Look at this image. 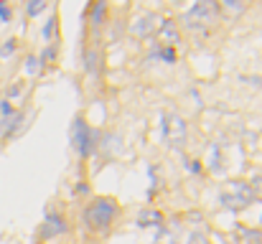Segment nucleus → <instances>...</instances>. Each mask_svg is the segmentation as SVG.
<instances>
[{
    "label": "nucleus",
    "mask_w": 262,
    "mask_h": 244,
    "mask_svg": "<svg viewBox=\"0 0 262 244\" xmlns=\"http://www.w3.org/2000/svg\"><path fill=\"white\" fill-rule=\"evenodd\" d=\"M117 216H120V204H117L115 198H110V196H97V198H92L87 206H84V211H82L84 227H87L89 232H94V234L110 232V229L115 227Z\"/></svg>",
    "instance_id": "obj_1"
},
{
    "label": "nucleus",
    "mask_w": 262,
    "mask_h": 244,
    "mask_svg": "<svg viewBox=\"0 0 262 244\" xmlns=\"http://www.w3.org/2000/svg\"><path fill=\"white\" fill-rule=\"evenodd\" d=\"M72 148L77 150L79 158H92L99 148V132L89 127V122L84 117H74L72 122Z\"/></svg>",
    "instance_id": "obj_2"
},
{
    "label": "nucleus",
    "mask_w": 262,
    "mask_h": 244,
    "mask_svg": "<svg viewBox=\"0 0 262 244\" xmlns=\"http://www.w3.org/2000/svg\"><path fill=\"white\" fill-rule=\"evenodd\" d=\"M219 18V5L214 0H201V3H193L186 15H183V26L191 28V31H199L204 33L209 26H214Z\"/></svg>",
    "instance_id": "obj_3"
},
{
    "label": "nucleus",
    "mask_w": 262,
    "mask_h": 244,
    "mask_svg": "<svg viewBox=\"0 0 262 244\" xmlns=\"http://www.w3.org/2000/svg\"><path fill=\"white\" fill-rule=\"evenodd\" d=\"M252 201H255V188H252L250 183H245V181H234V183L222 193V204H224L227 209H232V211L245 209V206H250Z\"/></svg>",
    "instance_id": "obj_4"
},
{
    "label": "nucleus",
    "mask_w": 262,
    "mask_h": 244,
    "mask_svg": "<svg viewBox=\"0 0 262 244\" xmlns=\"http://www.w3.org/2000/svg\"><path fill=\"white\" fill-rule=\"evenodd\" d=\"M69 232V224H67V219L59 214V211H49L46 214V219H43V224H41V239L43 242H49V239H56V237H61V234H67Z\"/></svg>",
    "instance_id": "obj_5"
},
{
    "label": "nucleus",
    "mask_w": 262,
    "mask_h": 244,
    "mask_svg": "<svg viewBox=\"0 0 262 244\" xmlns=\"http://www.w3.org/2000/svg\"><path fill=\"white\" fill-rule=\"evenodd\" d=\"M161 130H163V138L171 140L173 145H181L183 138H186V125L181 117H173V115H166L163 122H161Z\"/></svg>",
    "instance_id": "obj_6"
},
{
    "label": "nucleus",
    "mask_w": 262,
    "mask_h": 244,
    "mask_svg": "<svg viewBox=\"0 0 262 244\" xmlns=\"http://www.w3.org/2000/svg\"><path fill=\"white\" fill-rule=\"evenodd\" d=\"M23 122H26V112L23 109H15L10 117H3L0 120V135H3V140H10L13 135H18L20 127H23Z\"/></svg>",
    "instance_id": "obj_7"
},
{
    "label": "nucleus",
    "mask_w": 262,
    "mask_h": 244,
    "mask_svg": "<svg viewBox=\"0 0 262 244\" xmlns=\"http://www.w3.org/2000/svg\"><path fill=\"white\" fill-rule=\"evenodd\" d=\"M158 33L163 38V46H173L176 49V43L181 41V31H178L173 18H163V23L158 26Z\"/></svg>",
    "instance_id": "obj_8"
},
{
    "label": "nucleus",
    "mask_w": 262,
    "mask_h": 244,
    "mask_svg": "<svg viewBox=\"0 0 262 244\" xmlns=\"http://www.w3.org/2000/svg\"><path fill=\"white\" fill-rule=\"evenodd\" d=\"M84 72H87L89 77H97L102 72V54L94 46L84 49Z\"/></svg>",
    "instance_id": "obj_9"
},
{
    "label": "nucleus",
    "mask_w": 262,
    "mask_h": 244,
    "mask_svg": "<svg viewBox=\"0 0 262 244\" xmlns=\"http://www.w3.org/2000/svg\"><path fill=\"white\" fill-rule=\"evenodd\" d=\"M138 227H163V214L161 211H156V209H145V211H140V216H138Z\"/></svg>",
    "instance_id": "obj_10"
},
{
    "label": "nucleus",
    "mask_w": 262,
    "mask_h": 244,
    "mask_svg": "<svg viewBox=\"0 0 262 244\" xmlns=\"http://www.w3.org/2000/svg\"><path fill=\"white\" fill-rule=\"evenodd\" d=\"M133 31L138 33V36H143V38H148V36H153L156 31H158V23H156V15H145V18H140L135 26H133Z\"/></svg>",
    "instance_id": "obj_11"
},
{
    "label": "nucleus",
    "mask_w": 262,
    "mask_h": 244,
    "mask_svg": "<svg viewBox=\"0 0 262 244\" xmlns=\"http://www.w3.org/2000/svg\"><path fill=\"white\" fill-rule=\"evenodd\" d=\"M104 18H107V5H104V3L89 5V20H92V26H102Z\"/></svg>",
    "instance_id": "obj_12"
},
{
    "label": "nucleus",
    "mask_w": 262,
    "mask_h": 244,
    "mask_svg": "<svg viewBox=\"0 0 262 244\" xmlns=\"http://www.w3.org/2000/svg\"><path fill=\"white\" fill-rule=\"evenodd\" d=\"M41 69H43V66H41L38 56H28V59H26V74H28V77H38Z\"/></svg>",
    "instance_id": "obj_13"
},
{
    "label": "nucleus",
    "mask_w": 262,
    "mask_h": 244,
    "mask_svg": "<svg viewBox=\"0 0 262 244\" xmlns=\"http://www.w3.org/2000/svg\"><path fill=\"white\" fill-rule=\"evenodd\" d=\"M153 244H176V234H171L166 227H161L158 234H156V239H153Z\"/></svg>",
    "instance_id": "obj_14"
},
{
    "label": "nucleus",
    "mask_w": 262,
    "mask_h": 244,
    "mask_svg": "<svg viewBox=\"0 0 262 244\" xmlns=\"http://www.w3.org/2000/svg\"><path fill=\"white\" fill-rule=\"evenodd\" d=\"M38 61H41V66L54 64V61H56V46H46V49H43V54L38 56Z\"/></svg>",
    "instance_id": "obj_15"
},
{
    "label": "nucleus",
    "mask_w": 262,
    "mask_h": 244,
    "mask_svg": "<svg viewBox=\"0 0 262 244\" xmlns=\"http://www.w3.org/2000/svg\"><path fill=\"white\" fill-rule=\"evenodd\" d=\"M15 49H18V41H15V38H8V41L0 46V56H10Z\"/></svg>",
    "instance_id": "obj_16"
},
{
    "label": "nucleus",
    "mask_w": 262,
    "mask_h": 244,
    "mask_svg": "<svg viewBox=\"0 0 262 244\" xmlns=\"http://www.w3.org/2000/svg\"><path fill=\"white\" fill-rule=\"evenodd\" d=\"M51 33H56V15L49 18L46 26H43V38H46V41H51Z\"/></svg>",
    "instance_id": "obj_17"
},
{
    "label": "nucleus",
    "mask_w": 262,
    "mask_h": 244,
    "mask_svg": "<svg viewBox=\"0 0 262 244\" xmlns=\"http://www.w3.org/2000/svg\"><path fill=\"white\" fill-rule=\"evenodd\" d=\"M41 10H46V3H28V5H26V13H28L31 18H33V15H38Z\"/></svg>",
    "instance_id": "obj_18"
},
{
    "label": "nucleus",
    "mask_w": 262,
    "mask_h": 244,
    "mask_svg": "<svg viewBox=\"0 0 262 244\" xmlns=\"http://www.w3.org/2000/svg\"><path fill=\"white\" fill-rule=\"evenodd\" d=\"M13 112H15V109H13V102L3 97V99H0V115H3V117H10Z\"/></svg>",
    "instance_id": "obj_19"
},
{
    "label": "nucleus",
    "mask_w": 262,
    "mask_h": 244,
    "mask_svg": "<svg viewBox=\"0 0 262 244\" xmlns=\"http://www.w3.org/2000/svg\"><path fill=\"white\" fill-rule=\"evenodd\" d=\"M10 15H13V10H10V5L0 0V23H8V20H10Z\"/></svg>",
    "instance_id": "obj_20"
},
{
    "label": "nucleus",
    "mask_w": 262,
    "mask_h": 244,
    "mask_svg": "<svg viewBox=\"0 0 262 244\" xmlns=\"http://www.w3.org/2000/svg\"><path fill=\"white\" fill-rule=\"evenodd\" d=\"M23 92V84H10L8 86V92H5V99H10V97H18Z\"/></svg>",
    "instance_id": "obj_21"
},
{
    "label": "nucleus",
    "mask_w": 262,
    "mask_h": 244,
    "mask_svg": "<svg viewBox=\"0 0 262 244\" xmlns=\"http://www.w3.org/2000/svg\"><path fill=\"white\" fill-rule=\"evenodd\" d=\"M188 244H209V239H206L201 232H193V234L188 237Z\"/></svg>",
    "instance_id": "obj_22"
},
{
    "label": "nucleus",
    "mask_w": 262,
    "mask_h": 244,
    "mask_svg": "<svg viewBox=\"0 0 262 244\" xmlns=\"http://www.w3.org/2000/svg\"><path fill=\"white\" fill-rule=\"evenodd\" d=\"M186 168H188L191 173H199V170H201V165H199V163H193V161H186Z\"/></svg>",
    "instance_id": "obj_23"
}]
</instances>
